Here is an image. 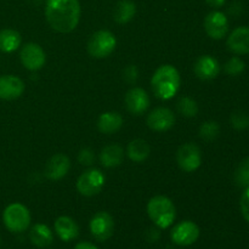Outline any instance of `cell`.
I'll return each mask as SVG.
<instances>
[{
	"label": "cell",
	"instance_id": "6da1fadb",
	"mask_svg": "<svg viewBox=\"0 0 249 249\" xmlns=\"http://www.w3.org/2000/svg\"><path fill=\"white\" fill-rule=\"evenodd\" d=\"M80 4L78 0H48L45 17L53 31L71 33L77 28L80 19Z\"/></svg>",
	"mask_w": 249,
	"mask_h": 249
},
{
	"label": "cell",
	"instance_id": "7a4b0ae2",
	"mask_svg": "<svg viewBox=\"0 0 249 249\" xmlns=\"http://www.w3.org/2000/svg\"><path fill=\"white\" fill-rule=\"evenodd\" d=\"M181 85L180 73L174 66L163 65L156 70L151 79V87L156 97L160 100H170L178 94Z\"/></svg>",
	"mask_w": 249,
	"mask_h": 249
},
{
	"label": "cell",
	"instance_id": "3957f363",
	"mask_svg": "<svg viewBox=\"0 0 249 249\" xmlns=\"http://www.w3.org/2000/svg\"><path fill=\"white\" fill-rule=\"evenodd\" d=\"M147 214L157 228L168 229L177 218V209L170 198L165 196H155L148 201Z\"/></svg>",
	"mask_w": 249,
	"mask_h": 249
},
{
	"label": "cell",
	"instance_id": "277c9868",
	"mask_svg": "<svg viewBox=\"0 0 249 249\" xmlns=\"http://www.w3.org/2000/svg\"><path fill=\"white\" fill-rule=\"evenodd\" d=\"M31 213L22 203H11L2 212V223L12 233H22L31 225Z\"/></svg>",
	"mask_w": 249,
	"mask_h": 249
},
{
	"label": "cell",
	"instance_id": "5b68a950",
	"mask_svg": "<svg viewBox=\"0 0 249 249\" xmlns=\"http://www.w3.org/2000/svg\"><path fill=\"white\" fill-rule=\"evenodd\" d=\"M117 46V39L112 32L101 29L90 36L88 41V53L94 58L108 57Z\"/></svg>",
	"mask_w": 249,
	"mask_h": 249
},
{
	"label": "cell",
	"instance_id": "8992f818",
	"mask_svg": "<svg viewBox=\"0 0 249 249\" xmlns=\"http://www.w3.org/2000/svg\"><path fill=\"white\" fill-rule=\"evenodd\" d=\"M104 173L97 168H89L77 180V190L82 196L92 197L99 195L105 186Z\"/></svg>",
	"mask_w": 249,
	"mask_h": 249
},
{
	"label": "cell",
	"instance_id": "52a82bcc",
	"mask_svg": "<svg viewBox=\"0 0 249 249\" xmlns=\"http://www.w3.org/2000/svg\"><path fill=\"white\" fill-rule=\"evenodd\" d=\"M177 162L181 170L186 173H194L201 167L202 152L196 143L187 142L180 146L177 152Z\"/></svg>",
	"mask_w": 249,
	"mask_h": 249
},
{
	"label": "cell",
	"instance_id": "ba28073f",
	"mask_svg": "<svg viewBox=\"0 0 249 249\" xmlns=\"http://www.w3.org/2000/svg\"><path fill=\"white\" fill-rule=\"evenodd\" d=\"M19 60L24 68L36 72L41 70L46 62V53L44 49L36 43H27L19 51Z\"/></svg>",
	"mask_w": 249,
	"mask_h": 249
},
{
	"label": "cell",
	"instance_id": "9c48e42d",
	"mask_svg": "<svg viewBox=\"0 0 249 249\" xmlns=\"http://www.w3.org/2000/svg\"><path fill=\"white\" fill-rule=\"evenodd\" d=\"M90 233L99 242L109 240L114 232V220L107 212H99L91 218L89 224Z\"/></svg>",
	"mask_w": 249,
	"mask_h": 249
},
{
	"label": "cell",
	"instance_id": "30bf717a",
	"mask_svg": "<svg viewBox=\"0 0 249 249\" xmlns=\"http://www.w3.org/2000/svg\"><path fill=\"white\" fill-rule=\"evenodd\" d=\"M198 225L191 220H185L181 223L177 224L170 231V238L173 242L178 246L187 247L196 242L199 238Z\"/></svg>",
	"mask_w": 249,
	"mask_h": 249
},
{
	"label": "cell",
	"instance_id": "8fae6325",
	"mask_svg": "<svg viewBox=\"0 0 249 249\" xmlns=\"http://www.w3.org/2000/svg\"><path fill=\"white\" fill-rule=\"evenodd\" d=\"M204 29L212 39L220 40L229 32V19L221 11H212L204 18Z\"/></svg>",
	"mask_w": 249,
	"mask_h": 249
},
{
	"label": "cell",
	"instance_id": "7c38bea8",
	"mask_svg": "<svg viewBox=\"0 0 249 249\" xmlns=\"http://www.w3.org/2000/svg\"><path fill=\"white\" fill-rule=\"evenodd\" d=\"M146 123L151 130L163 133L170 130L174 126L175 116L167 107H157L150 112Z\"/></svg>",
	"mask_w": 249,
	"mask_h": 249
},
{
	"label": "cell",
	"instance_id": "4fadbf2b",
	"mask_svg": "<svg viewBox=\"0 0 249 249\" xmlns=\"http://www.w3.org/2000/svg\"><path fill=\"white\" fill-rule=\"evenodd\" d=\"M126 109L134 116H141L150 107V96L142 88H131L125 95Z\"/></svg>",
	"mask_w": 249,
	"mask_h": 249
},
{
	"label": "cell",
	"instance_id": "5bb4252c",
	"mask_svg": "<svg viewBox=\"0 0 249 249\" xmlns=\"http://www.w3.org/2000/svg\"><path fill=\"white\" fill-rule=\"evenodd\" d=\"M71 168V160L63 153H56L50 160H48L44 169V175L49 180L57 181V180L63 179L68 174Z\"/></svg>",
	"mask_w": 249,
	"mask_h": 249
},
{
	"label": "cell",
	"instance_id": "9a60e30c",
	"mask_svg": "<svg viewBox=\"0 0 249 249\" xmlns=\"http://www.w3.org/2000/svg\"><path fill=\"white\" fill-rule=\"evenodd\" d=\"M26 90L23 80L16 75H1L0 77V99L11 101L22 96Z\"/></svg>",
	"mask_w": 249,
	"mask_h": 249
},
{
	"label": "cell",
	"instance_id": "2e32d148",
	"mask_svg": "<svg viewBox=\"0 0 249 249\" xmlns=\"http://www.w3.org/2000/svg\"><path fill=\"white\" fill-rule=\"evenodd\" d=\"M220 70L219 61L211 55H203L198 57L194 66L195 74L202 80L215 79L220 73Z\"/></svg>",
	"mask_w": 249,
	"mask_h": 249
},
{
	"label": "cell",
	"instance_id": "e0dca14e",
	"mask_svg": "<svg viewBox=\"0 0 249 249\" xmlns=\"http://www.w3.org/2000/svg\"><path fill=\"white\" fill-rule=\"evenodd\" d=\"M228 48L236 55L249 53V27H238L233 29L228 38Z\"/></svg>",
	"mask_w": 249,
	"mask_h": 249
},
{
	"label": "cell",
	"instance_id": "ac0fdd59",
	"mask_svg": "<svg viewBox=\"0 0 249 249\" xmlns=\"http://www.w3.org/2000/svg\"><path fill=\"white\" fill-rule=\"evenodd\" d=\"M53 228H55L56 235L63 242H71L79 235V226L71 216H58L55 220Z\"/></svg>",
	"mask_w": 249,
	"mask_h": 249
},
{
	"label": "cell",
	"instance_id": "d6986e66",
	"mask_svg": "<svg viewBox=\"0 0 249 249\" xmlns=\"http://www.w3.org/2000/svg\"><path fill=\"white\" fill-rule=\"evenodd\" d=\"M29 240L36 247L46 248L53 242V233L45 224H36L29 230Z\"/></svg>",
	"mask_w": 249,
	"mask_h": 249
},
{
	"label": "cell",
	"instance_id": "ffe728a7",
	"mask_svg": "<svg viewBox=\"0 0 249 249\" xmlns=\"http://www.w3.org/2000/svg\"><path fill=\"white\" fill-rule=\"evenodd\" d=\"M124 158V150L117 143L105 146L100 152V162L106 168H116L122 164Z\"/></svg>",
	"mask_w": 249,
	"mask_h": 249
},
{
	"label": "cell",
	"instance_id": "44dd1931",
	"mask_svg": "<svg viewBox=\"0 0 249 249\" xmlns=\"http://www.w3.org/2000/svg\"><path fill=\"white\" fill-rule=\"evenodd\" d=\"M123 125V117L118 112H105L97 119V129L102 134H111L117 133Z\"/></svg>",
	"mask_w": 249,
	"mask_h": 249
},
{
	"label": "cell",
	"instance_id": "7402d4cb",
	"mask_svg": "<svg viewBox=\"0 0 249 249\" xmlns=\"http://www.w3.org/2000/svg\"><path fill=\"white\" fill-rule=\"evenodd\" d=\"M150 152V145L142 139H135V140L130 141L126 147V155L135 163H141L147 160Z\"/></svg>",
	"mask_w": 249,
	"mask_h": 249
},
{
	"label": "cell",
	"instance_id": "603a6c76",
	"mask_svg": "<svg viewBox=\"0 0 249 249\" xmlns=\"http://www.w3.org/2000/svg\"><path fill=\"white\" fill-rule=\"evenodd\" d=\"M21 45V34L15 29H2L0 31V50L2 53H14Z\"/></svg>",
	"mask_w": 249,
	"mask_h": 249
},
{
	"label": "cell",
	"instance_id": "cb8c5ba5",
	"mask_svg": "<svg viewBox=\"0 0 249 249\" xmlns=\"http://www.w3.org/2000/svg\"><path fill=\"white\" fill-rule=\"evenodd\" d=\"M136 14V5L131 0H121L116 5L113 18L117 23L125 24L134 18Z\"/></svg>",
	"mask_w": 249,
	"mask_h": 249
},
{
	"label": "cell",
	"instance_id": "d4e9b609",
	"mask_svg": "<svg viewBox=\"0 0 249 249\" xmlns=\"http://www.w3.org/2000/svg\"><path fill=\"white\" fill-rule=\"evenodd\" d=\"M178 111L180 114H182L184 117L187 118H192V117H196L198 113V105L192 97L184 96L178 101Z\"/></svg>",
	"mask_w": 249,
	"mask_h": 249
},
{
	"label": "cell",
	"instance_id": "484cf974",
	"mask_svg": "<svg viewBox=\"0 0 249 249\" xmlns=\"http://www.w3.org/2000/svg\"><path fill=\"white\" fill-rule=\"evenodd\" d=\"M235 182L237 186L243 189L249 186V157L241 160L238 164L235 172Z\"/></svg>",
	"mask_w": 249,
	"mask_h": 249
},
{
	"label": "cell",
	"instance_id": "4316f807",
	"mask_svg": "<svg viewBox=\"0 0 249 249\" xmlns=\"http://www.w3.org/2000/svg\"><path fill=\"white\" fill-rule=\"evenodd\" d=\"M220 133V125L214 121L204 122L201 126H199V136L206 141H213L215 140Z\"/></svg>",
	"mask_w": 249,
	"mask_h": 249
},
{
	"label": "cell",
	"instance_id": "83f0119b",
	"mask_svg": "<svg viewBox=\"0 0 249 249\" xmlns=\"http://www.w3.org/2000/svg\"><path fill=\"white\" fill-rule=\"evenodd\" d=\"M246 63L242 58H240L238 56H233L231 57L228 62L224 66V71H225L226 74L231 75V77H236V75L241 74V73L245 71Z\"/></svg>",
	"mask_w": 249,
	"mask_h": 249
},
{
	"label": "cell",
	"instance_id": "f1b7e54d",
	"mask_svg": "<svg viewBox=\"0 0 249 249\" xmlns=\"http://www.w3.org/2000/svg\"><path fill=\"white\" fill-rule=\"evenodd\" d=\"M231 125L237 130H245L249 128V114L245 111H236L231 114Z\"/></svg>",
	"mask_w": 249,
	"mask_h": 249
},
{
	"label": "cell",
	"instance_id": "f546056e",
	"mask_svg": "<svg viewBox=\"0 0 249 249\" xmlns=\"http://www.w3.org/2000/svg\"><path fill=\"white\" fill-rule=\"evenodd\" d=\"M95 160L94 151L91 148H83L78 155V162L82 165H91Z\"/></svg>",
	"mask_w": 249,
	"mask_h": 249
},
{
	"label": "cell",
	"instance_id": "4dcf8cb0",
	"mask_svg": "<svg viewBox=\"0 0 249 249\" xmlns=\"http://www.w3.org/2000/svg\"><path fill=\"white\" fill-rule=\"evenodd\" d=\"M240 207L243 218H245V220L249 224V186L246 187L245 192H243L242 196H241Z\"/></svg>",
	"mask_w": 249,
	"mask_h": 249
},
{
	"label": "cell",
	"instance_id": "1f68e13d",
	"mask_svg": "<svg viewBox=\"0 0 249 249\" xmlns=\"http://www.w3.org/2000/svg\"><path fill=\"white\" fill-rule=\"evenodd\" d=\"M123 75H124V79H125L128 83H135L136 79H138V77H139L138 68L133 65L128 66V67L124 70Z\"/></svg>",
	"mask_w": 249,
	"mask_h": 249
},
{
	"label": "cell",
	"instance_id": "d6a6232c",
	"mask_svg": "<svg viewBox=\"0 0 249 249\" xmlns=\"http://www.w3.org/2000/svg\"><path fill=\"white\" fill-rule=\"evenodd\" d=\"M73 249H99L94 243L88 242V241H83V242H79L75 245V247Z\"/></svg>",
	"mask_w": 249,
	"mask_h": 249
},
{
	"label": "cell",
	"instance_id": "836d02e7",
	"mask_svg": "<svg viewBox=\"0 0 249 249\" xmlns=\"http://www.w3.org/2000/svg\"><path fill=\"white\" fill-rule=\"evenodd\" d=\"M226 0H206L207 4L212 7H221L225 4Z\"/></svg>",
	"mask_w": 249,
	"mask_h": 249
},
{
	"label": "cell",
	"instance_id": "e575fe53",
	"mask_svg": "<svg viewBox=\"0 0 249 249\" xmlns=\"http://www.w3.org/2000/svg\"><path fill=\"white\" fill-rule=\"evenodd\" d=\"M1 245H2V240H1V237H0V247H1Z\"/></svg>",
	"mask_w": 249,
	"mask_h": 249
}]
</instances>
